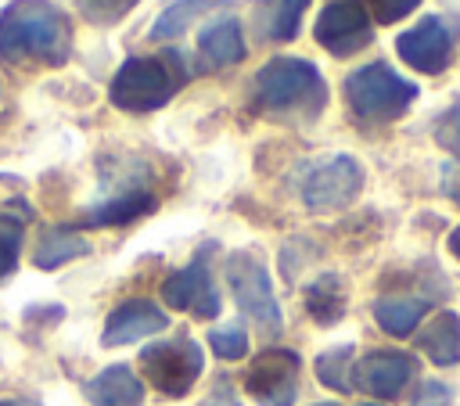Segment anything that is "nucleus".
Segmentation results:
<instances>
[{
	"label": "nucleus",
	"mask_w": 460,
	"mask_h": 406,
	"mask_svg": "<svg viewBox=\"0 0 460 406\" xmlns=\"http://www.w3.org/2000/svg\"><path fill=\"white\" fill-rule=\"evenodd\" d=\"M72 57V18L50 0H11L0 11V61L61 68Z\"/></svg>",
	"instance_id": "nucleus-1"
},
{
	"label": "nucleus",
	"mask_w": 460,
	"mask_h": 406,
	"mask_svg": "<svg viewBox=\"0 0 460 406\" xmlns=\"http://www.w3.org/2000/svg\"><path fill=\"white\" fill-rule=\"evenodd\" d=\"M252 97L262 115L313 122L327 104V83L305 57H273L255 72Z\"/></svg>",
	"instance_id": "nucleus-2"
},
{
	"label": "nucleus",
	"mask_w": 460,
	"mask_h": 406,
	"mask_svg": "<svg viewBox=\"0 0 460 406\" xmlns=\"http://www.w3.org/2000/svg\"><path fill=\"white\" fill-rule=\"evenodd\" d=\"M183 83H187V61L176 50H158L147 57H129L115 72L108 97L115 108L144 115V111L169 104Z\"/></svg>",
	"instance_id": "nucleus-3"
},
{
	"label": "nucleus",
	"mask_w": 460,
	"mask_h": 406,
	"mask_svg": "<svg viewBox=\"0 0 460 406\" xmlns=\"http://www.w3.org/2000/svg\"><path fill=\"white\" fill-rule=\"evenodd\" d=\"M417 101V83L402 79L385 61H370L345 75V104L356 122L381 126L406 115V108Z\"/></svg>",
	"instance_id": "nucleus-4"
},
{
	"label": "nucleus",
	"mask_w": 460,
	"mask_h": 406,
	"mask_svg": "<svg viewBox=\"0 0 460 406\" xmlns=\"http://www.w3.org/2000/svg\"><path fill=\"white\" fill-rule=\"evenodd\" d=\"M226 280H230V291H234L241 313L262 331V338H277L284 331V316H280V305L273 298V284H270L266 266L255 255L237 252L226 259Z\"/></svg>",
	"instance_id": "nucleus-5"
},
{
	"label": "nucleus",
	"mask_w": 460,
	"mask_h": 406,
	"mask_svg": "<svg viewBox=\"0 0 460 406\" xmlns=\"http://www.w3.org/2000/svg\"><path fill=\"white\" fill-rule=\"evenodd\" d=\"M201 366H205V356H201L198 341L187 334L169 338V341H155L140 352V370L147 374V381L172 399L187 395L194 388V381L201 377Z\"/></svg>",
	"instance_id": "nucleus-6"
},
{
	"label": "nucleus",
	"mask_w": 460,
	"mask_h": 406,
	"mask_svg": "<svg viewBox=\"0 0 460 406\" xmlns=\"http://www.w3.org/2000/svg\"><path fill=\"white\" fill-rule=\"evenodd\" d=\"M302 359L291 349H262L244 370V392L262 406H291L298 395Z\"/></svg>",
	"instance_id": "nucleus-7"
},
{
	"label": "nucleus",
	"mask_w": 460,
	"mask_h": 406,
	"mask_svg": "<svg viewBox=\"0 0 460 406\" xmlns=\"http://www.w3.org/2000/svg\"><path fill=\"white\" fill-rule=\"evenodd\" d=\"M313 36L327 54L352 57L356 50L374 43V22L359 0H331L316 18Z\"/></svg>",
	"instance_id": "nucleus-8"
},
{
	"label": "nucleus",
	"mask_w": 460,
	"mask_h": 406,
	"mask_svg": "<svg viewBox=\"0 0 460 406\" xmlns=\"http://www.w3.org/2000/svg\"><path fill=\"white\" fill-rule=\"evenodd\" d=\"M399 57L424 72V75H438L442 68H449L453 50H456V32L442 14H424L417 25H410L399 40H395Z\"/></svg>",
	"instance_id": "nucleus-9"
},
{
	"label": "nucleus",
	"mask_w": 460,
	"mask_h": 406,
	"mask_svg": "<svg viewBox=\"0 0 460 406\" xmlns=\"http://www.w3.org/2000/svg\"><path fill=\"white\" fill-rule=\"evenodd\" d=\"M359 187H363V165L352 154H334L305 176L302 201L313 212H334V208H345L359 194Z\"/></svg>",
	"instance_id": "nucleus-10"
},
{
	"label": "nucleus",
	"mask_w": 460,
	"mask_h": 406,
	"mask_svg": "<svg viewBox=\"0 0 460 406\" xmlns=\"http://www.w3.org/2000/svg\"><path fill=\"white\" fill-rule=\"evenodd\" d=\"M162 298H165V305L183 309V313H194L198 320L219 316V291H216V284H212L205 252H201L190 266H183V269H176V273L165 277Z\"/></svg>",
	"instance_id": "nucleus-11"
},
{
	"label": "nucleus",
	"mask_w": 460,
	"mask_h": 406,
	"mask_svg": "<svg viewBox=\"0 0 460 406\" xmlns=\"http://www.w3.org/2000/svg\"><path fill=\"white\" fill-rule=\"evenodd\" d=\"M417 374V359L406 352H370L359 363H352V388L359 384L363 392L377 399H395Z\"/></svg>",
	"instance_id": "nucleus-12"
},
{
	"label": "nucleus",
	"mask_w": 460,
	"mask_h": 406,
	"mask_svg": "<svg viewBox=\"0 0 460 406\" xmlns=\"http://www.w3.org/2000/svg\"><path fill=\"white\" fill-rule=\"evenodd\" d=\"M165 327H169V316H165L155 302H147V298H129V302H122L119 309H111L101 341H104L108 349H115V345H133V341L151 338V334H158V331H165Z\"/></svg>",
	"instance_id": "nucleus-13"
},
{
	"label": "nucleus",
	"mask_w": 460,
	"mask_h": 406,
	"mask_svg": "<svg viewBox=\"0 0 460 406\" xmlns=\"http://www.w3.org/2000/svg\"><path fill=\"white\" fill-rule=\"evenodd\" d=\"M244 61V32L237 18H219L212 25L201 29L198 36V68L201 72H216L226 65Z\"/></svg>",
	"instance_id": "nucleus-14"
},
{
	"label": "nucleus",
	"mask_w": 460,
	"mask_h": 406,
	"mask_svg": "<svg viewBox=\"0 0 460 406\" xmlns=\"http://www.w3.org/2000/svg\"><path fill=\"white\" fill-rule=\"evenodd\" d=\"M86 399H90V406H140L144 384L129 366L119 363L86 381Z\"/></svg>",
	"instance_id": "nucleus-15"
},
{
	"label": "nucleus",
	"mask_w": 460,
	"mask_h": 406,
	"mask_svg": "<svg viewBox=\"0 0 460 406\" xmlns=\"http://www.w3.org/2000/svg\"><path fill=\"white\" fill-rule=\"evenodd\" d=\"M428 309H431V298H424V295H385L374 302V320L385 334L406 338L417 331V323L424 320Z\"/></svg>",
	"instance_id": "nucleus-16"
},
{
	"label": "nucleus",
	"mask_w": 460,
	"mask_h": 406,
	"mask_svg": "<svg viewBox=\"0 0 460 406\" xmlns=\"http://www.w3.org/2000/svg\"><path fill=\"white\" fill-rule=\"evenodd\" d=\"M155 208V194L147 187H133V190H122L115 198H104L97 201L93 208H86L83 223L86 226H122L129 219H140Z\"/></svg>",
	"instance_id": "nucleus-17"
},
{
	"label": "nucleus",
	"mask_w": 460,
	"mask_h": 406,
	"mask_svg": "<svg viewBox=\"0 0 460 406\" xmlns=\"http://www.w3.org/2000/svg\"><path fill=\"white\" fill-rule=\"evenodd\" d=\"M420 352L435 363V366H453L460 359V316L456 313H438L420 334H417Z\"/></svg>",
	"instance_id": "nucleus-18"
},
{
	"label": "nucleus",
	"mask_w": 460,
	"mask_h": 406,
	"mask_svg": "<svg viewBox=\"0 0 460 406\" xmlns=\"http://www.w3.org/2000/svg\"><path fill=\"white\" fill-rule=\"evenodd\" d=\"M305 7H309V0H259V11H255V29H259V36L270 40V43H288V40H295Z\"/></svg>",
	"instance_id": "nucleus-19"
},
{
	"label": "nucleus",
	"mask_w": 460,
	"mask_h": 406,
	"mask_svg": "<svg viewBox=\"0 0 460 406\" xmlns=\"http://www.w3.org/2000/svg\"><path fill=\"white\" fill-rule=\"evenodd\" d=\"M86 252H90V244H86L83 234H75L72 226H50V230H43V237L36 244V266L40 269H58V266H65V262H72Z\"/></svg>",
	"instance_id": "nucleus-20"
},
{
	"label": "nucleus",
	"mask_w": 460,
	"mask_h": 406,
	"mask_svg": "<svg viewBox=\"0 0 460 406\" xmlns=\"http://www.w3.org/2000/svg\"><path fill=\"white\" fill-rule=\"evenodd\" d=\"M226 4L230 0H183V4H172V7H165L158 14V22L151 25V36L162 40V43H169V40L183 36L201 14H208L212 7H226Z\"/></svg>",
	"instance_id": "nucleus-21"
},
{
	"label": "nucleus",
	"mask_w": 460,
	"mask_h": 406,
	"mask_svg": "<svg viewBox=\"0 0 460 406\" xmlns=\"http://www.w3.org/2000/svg\"><path fill=\"white\" fill-rule=\"evenodd\" d=\"M305 309L316 323H338L345 316V287L334 273H323L305 287Z\"/></svg>",
	"instance_id": "nucleus-22"
},
{
	"label": "nucleus",
	"mask_w": 460,
	"mask_h": 406,
	"mask_svg": "<svg viewBox=\"0 0 460 406\" xmlns=\"http://www.w3.org/2000/svg\"><path fill=\"white\" fill-rule=\"evenodd\" d=\"M316 377H320V384H327L334 392H349L352 388V345H338V349L320 352Z\"/></svg>",
	"instance_id": "nucleus-23"
},
{
	"label": "nucleus",
	"mask_w": 460,
	"mask_h": 406,
	"mask_svg": "<svg viewBox=\"0 0 460 406\" xmlns=\"http://www.w3.org/2000/svg\"><path fill=\"white\" fill-rule=\"evenodd\" d=\"M75 4V11L83 14V22H90V25H97V29H111V25H119L140 0H72Z\"/></svg>",
	"instance_id": "nucleus-24"
},
{
	"label": "nucleus",
	"mask_w": 460,
	"mask_h": 406,
	"mask_svg": "<svg viewBox=\"0 0 460 406\" xmlns=\"http://www.w3.org/2000/svg\"><path fill=\"white\" fill-rule=\"evenodd\" d=\"M208 345L219 359H244L248 352V331L241 323H226V327H216L208 334Z\"/></svg>",
	"instance_id": "nucleus-25"
},
{
	"label": "nucleus",
	"mask_w": 460,
	"mask_h": 406,
	"mask_svg": "<svg viewBox=\"0 0 460 406\" xmlns=\"http://www.w3.org/2000/svg\"><path fill=\"white\" fill-rule=\"evenodd\" d=\"M22 248V223L14 216H0V280L18 266Z\"/></svg>",
	"instance_id": "nucleus-26"
},
{
	"label": "nucleus",
	"mask_w": 460,
	"mask_h": 406,
	"mask_svg": "<svg viewBox=\"0 0 460 406\" xmlns=\"http://www.w3.org/2000/svg\"><path fill=\"white\" fill-rule=\"evenodd\" d=\"M435 140H438L449 154L460 158V97L438 115V122H435Z\"/></svg>",
	"instance_id": "nucleus-27"
},
{
	"label": "nucleus",
	"mask_w": 460,
	"mask_h": 406,
	"mask_svg": "<svg viewBox=\"0 0 460 406\" xmlns=\"http://www.w3.org/2000/svg\"><path fill=\"white\" fill-rule=\"evenodd\" d=\"M367 11H374V18L377 22H399V18H406L410 11H417V4L420 0H359Z\"/></svg>",
	"instance_id": "nucleus-28"
},
{
	"label": "nucleus",
	"mask_w": 460,
	"mask_h": 406,
	"mask_svg": "<svg viewBox=\"0 0 460 406\" xmlns=\"http://www.w3.org/2000/svg\"><path fill=\"white\" fill-rule=\"evenodd\" d=\"M453 388H446L442 381H424L420 392L413 395V406H449Z\"/></svg>",
	"instance_id": "nucleus-29"
},
{
	"label": "nucleus",
	"mask_w": 460,
	"mask_h": 406,
	"mask_svg": "<svg viewBox=\"0 0 460 406\" xmlns=\"http://www.w3.org/2000/svg\"><path fill=\"white\" fill-rule=\"evenodd\" d=\"M201 406H241V402H237V395L230 392V384H226V381H219V384L208 392V399H205Z\"/></svg>",
	"instance_id": "nucleus-30"
},
{
	"label": "nucleus",
	"mask_w": 460,
	"mask_h": 406,
	"mask_svg": "<svg viewBox=\"0 0 460 406\" xmlns=\"http://www.w3.org/2000/svg\"><path fill=\"white\" fill-rule=\"evenodd\" d=\"M442 187H446V194H449V198L460 205V165H449V169H446Z\"/></svg>",
	"instance_id": "nucleus-31"
},
{
	"label": "nucleus",
	"mask_w": 460,
	"mask_h": 406,
	"mask_svg": "<svg viewBox=\"0 0 460 406\" xmlns=\"http://www.w3.org/2000/svg\"><path fill=\"white\" fill-rule=\"evenodd\" d=\"M449 252H453V255L460 259V226H456L453 234H449Z\"/></svg>",
	"instance_id": "nucleus-32"
},
{
	"label": "nucleus",
	"mask_w": 460,
	"mask_h": 406,
	"mask_svg": "<svg viewBox=\"0 0 460 406\" xmlns=\"http://www.w3.org/2000/svg\"><path fill=\"white\" fill-rule=\"evenodd\" d=\"M0 406H40L32 399H0Z\"/></svg>",
	"instance_id": "nucleus-33"
},
{
	"label": "nucleus",
	"mask_w": 460,
	"mask_h": 406,
	"mask_svg": "<svg viewBox=\"0 0 460 406\" xmlns=\"http://www.w3.org/2000/svg\"><path fill=\"white\" fill-rule=\"evenodd\" d=\"M320 406H338V402H320Z\"/></svg>",
	"instance_id": "nucleus-34"
},
{
	"label": "nucleus",
	"mask_w": 460,
	"mask_h": 406,
	"mask_svg": "<svg viewBox=\"0 0 460 406\" xmlns=\"http://www.w3.org/2000/svg\"><path fill=\"white\" fill-rule=\"evenodd\" d=\"M367 406H377V402H367Z\"/></svg>",
	"instance_id": "nucleus-35"
}]
</instances>
